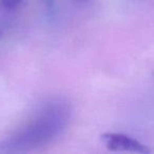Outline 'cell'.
I'll list each match as a JSON object with an SVG mask.
<instances>
[{"mask_svg":"<svg viewBox=\"0 0 154 154\" xmlns=\"http://www.w3.org/2000/svg\"><path fill=\"white\" fill-rule=\"evenodd\" d=\"M70 119V105L62 99H51L8 137L1 148L8 152H22L42 147L61 135Z\"/></svg>","mask_w":154,"mask_h":154,"instance_id":"6da1fadb","label":"cell"},{"mask_svg":"<svg viewBox=\"0 0 154 154\" xmlns=\"http://www.w3.org/2000/svg\"><path fill=\"white\" fill-rule=\"evenodd\" d=\"M103 146L109 151L132 152V153L149 154L151 150L137 139L124 133L107 132L100 136Z\"/></svg>","mask_w":154,"mask_h":154,"instance_id":"7a4b0ae2","label":"cell"},{"mask_svg":"<svg viewBox=\"0 0 154 154\" xmlns=\"http://www.w3.org/2000/svg\"><path fill=\"white\" fill-rule=\"evenodd\" d=\"M24 0H0V11L11 12L17 9Z\"/></svg>","mask_w":154,"mask_h":154,"instance_id":"3957f363","label":"cell"},{"mask_svg":"<svg viewBox=\"0 0 154 154\" xmlns=\"http://www.w3.org/2000/svg\"><path fill=\"white\" fill-rule=\"evenodd\" d=\"M77 1H82V2H86V1H89V0H77Z\"/></svg>","mask_w":154,"mask_h":154,"instance_id":"277c9868","label":"cell"}]
</instances>
